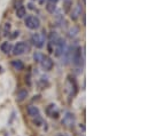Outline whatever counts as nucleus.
Returning <instances> with one entry per match:
<instances>
[{
  "mask_svg": "<svg viewBox=\"0 0 148 136\" xmlns=\"http://www.w3.org/2000/svg\"><path fill=\"white\" fill-rule=\"evenodd\" d=\"M71 61L75 67L79 68L83 65V57H82V47H73L71 49Z\"/></svg>",
  "mask_w": 148,
  "mask_h": 136,
  "instance_id": "nucleus-1",
  "label": "nucleus"
},
{
  "mask_svg": "<svg viewBox=\"0 0 148 136\" xmlns=\"http://www.w3.org/2000/svg\"><path fill=\"white\" fill-rule=\"evenodd\" d=\"M77 90H78V86H77V82H76L75 78H71V75H69L68 80L66 82V92L68 93L69 97H74L77 94Z\"/></svg>",
  "mask_w": 148,
  "mask_h": 136,
  "instance_id": "nucleus-2",
  "label": "nucleus"
},
{
  "mask_svg": "<svg viewBox=\"0 0 148 136\" xmlns=\"http://www.w3.org/2000/svg\"><path fill=\"white\" fill-rule=\"evenodd\" d=\"M12 50H13V54L17 56V55H22V54L30 52V46H29V44L22 41V42H17Z\"/></svg>",
  "mask_w": 148,
  "mask_h": 136,
  "instance_id": "nucleus-3",
  "label": "nucleus"
},
{
  "mask_svg": "<svg viewBox=\"0 0 148 136\" xmlns=\"http://www.w3.org/2000/svg\"><path fill=\"white\" fill-rule=\"evenodd\" d=\"M24 23H25V27L29 28V29H31V30H37V29H39V27H40L39 18L36 17V16H32V15L27 16Z\"/></svg>",
  "mask_w": 148,
  "mask_h": 136,
  "instance_id": "nucleus-4",
  "label": "nucleus"
},
{
  "mask_svg": "<svg viewBox=\"0 0 148 136\" xmlns=\"http://www.w3.org/2000/svg\"><path fill=\"white\" fill-rule=\"evenodd\" d=\"M54 46H55L54 54H55V56H56V57H60V56L63 54V52L67 49V44H66V40H63L62 38H60V39L58 40V42H56Z\"/></svg>",
  "mask_w": 148,
  "mask_h": 136,
  "instance_id": "nucleus-5",
  "label": "nucleus"
},
{
  "mask_svg": "<svg viewBox=\"0 0 148 136\" xmlns=\"http://www.w3.org/2000/svg\"><path fill=\"white\" fill-rule=\"evenodd\" d=\"M62 124H63L66 127H68V128H73L75 126V124H76V118H75L74 113L67 112L66 116H64L63 119H62Z\"/></svg>",
  "mask_w": 148,
  "mask_h": 136,
  "instance_id": "nucleus-6",
  "label": "nucleus"
},
{
  "mask_svg": "<svg viewBox=\"0 0 148 136\" xmlns=\"http://www.w3.org/2000/svg\"><path fill=\"white\" fill-rule=\"evenodd\" d=\"M31 41L35 47L37 48H42L45 45V37L40 33H34L31 37Z\"/></svg>",
  "mask_w": 148,
  "mask_h": 136,
  "instance_id": "nucleus-7",
  "label": "nucleus"
},
{
  "mask_svg": "<svg viewBox=\"0 0 148 136\" xmlns=\"http://www.w3.org/2000/svg\"><path fill=\"white\" fill-rule=\"evenodd\" d=\"M69 13H70V18H71L73 21H77V20L79 18V16L82 15V13H83V8H82L80 2H78Z\"/></svg>",
  "mask_w": 148,
  "mask_h": 136,
  "instance_id": "nucleus-8",
  "label": "nucleus"
},
{
  "mask_svg": "<svg viewBox=\"0 0 148 136\" xmlns=\"http://www.w3.org/2000/svg\"><path fill=\"white\" fill-rule=\"evenodd\" d=\"M40 64H41V68L44 69L45 71H51L53 69V65H54L53 60L51 57H48V56H42V58L40 61Z\"/></svg>",
  "mask_w": 148,
  "mask_h": 136,
  "instance_id": "nucleus-9",
  "label": "nucleus"
},
{
  "mask_svg": "<svg viewBox=\"0 0 148 136\" xmlns=\"http://www.w3.org/2000/svg\"><path fill=\"white\" fill-rule=\"evenodd\" d=\"M47 114L51 117V118H58L59 117V110H58V107H56V105L55 104H51V105H48L47 106Z\"/></svg>",
  "mask_w": 148,
  "mask_h": 136,
  "instance_id": "nucleus-10",
  "label": "nucleus"
},
{
  "mask_svg": "<svg viewBox=\"0 0 148 136\" xmlns=\"http://www.w3.org/2000/svg\"><path fill=\"white\" fill-rule=\"evenodd\" d=\"M27 112H28V114H29L30 117H32V118H35V117H37V116L40 114V113H39V109H38L37 106H35V105H29L28 109H27Z\"/></svg>",
  "mask_w": 148,
  "mask_h": 136,
  "instance_id": "nucleus-11",
  "label": "nucleus"
},
{
  "mask_svg": "<svg viewBox=\"0 0 148 136\" xmlns=\"http://www.w3.org/2000/svg\"><path fill=\"white\" fill-rule=\"evenodd\" d=\"M0 49H1L2 53H5V54H9V53L12 52V49H13V46H12L10 42L5 41V42H2V44L0 45Z\"/></svg>",
  "mask_w": 148,
  "mask_h": 136,
  "instance_id": "nucleus-12",
  "label": "nucleus"
},
{
  "mask_svg": "<svg viewBox=\"0 0 148 136\" xmlns=\"http://www.w3.org/2000/svg\"><path fill=\"white\" fill-rule=\"evenodd\" d=\"M28 97V90L27 89H20L16 94V101L17 102H22Z\"/></svg>",
  "mask_w": 148,
  "mask_h": 136,
  "instance_id": "nucleus-13",
  "label": "nucleus"
},
{
  "mask_svg": "<svg viewBox=\"0 0 148 136\" xmlns=\"http://www.w3.org/2000/svg\"><path fill=\"white\" fill-rule=\"evenodd\" d=\"M60 39V35L56 33L55 31H52L51 33L48 34V40L51 42V45H55L58 42V40Z\"/></svg>",
  "mask_w": 148,
  "mask_h": 136,
  "instance_id": "nucleus-14",
  "label": "nucleus"
},
{
  "mask_svg": "<svg viewBox=\"0 0 148 136\" xmlns=\"http://www.w3.org/2000/svg\"><path fill=\"white\" fill-rule=\"evenodd\" d=\"M25 15H27V9L24 6H20L16 8V16L18 18H24Z\"/></svg>",
  "mask_w": 148,
  "mask_h": 136,
  "instance_id": "nucleus-15",
  "label": "nucleus"
},
{
  "mask_svg": "<svg viewBox=\"0 0 148 136\" xmlns=\"http://www.w3.org/2000/svg\"><path fill=\"white\" fill-rule=\"evenodd\" d=\"M12 67L14 68V70H17V71H21L24 69V64L22 61L20 60H15V61H12Z\"/></svg>",
  "mask_w": 148,
  "mask_h": 136,
  "instance_id": "nucleus-16",
  "label": "nucleus"
},
{
  "mask_svg": "<svg viewBox=\"0 0 148 136\" xmlns=\"http://www.w3.org/2000/svg\"><path fill=\"white\" fill-rule=\"evenodd\" d=\"M78 33H79V28H78L77 25H73V27L68 30V37L71 38V39L75 38Z\"/></svg>",
  "mask_w": 148,
  "mask_h": 136,
  "instance_id": "nucleus-17",
  "label": "nucleus"
},
{
  "mask_svg": "<svg viewBox=\"0 0 148 136\" xmlns=\"http://www.w3.org/2000/svg\"><path fill=\"white\" fill-rule=\"evenodd\" d=\"M71 8H73V1L71 0H64V2H63V12L67 14V13H69L71 10Z\"/></svg>",
  "mask_w": 148,
  "mask_h": 136,
  "instance_id": "nucleus-18",
  "label": "nucleus"
},
{
  "mask_svg": "<svg viewBox=\"0 0 148 136\" xmlns=\"http://www.w3.org/2000/svg\"><path fill=\"white\" fill-rule=\"evenodd\" d=\"M10 28H12L10 23H5V24H3V29H2V34H3L5 37H7V35H9V34H10Z\"/></svg>",
  "mask_w": 148,
  "mask_h": 136,
  "instance_id": "nucleus-19",
  "label": "nucleus"
},
{
  "mask_svg": "<svg viewBox=\"0 0 148 136\" xmlns=\"http://www.w3.org/2000/svg\"><path fill=\"white\" fill-rule=\"evenodd\" d=\"M46 10L51 14H54V12L56 10V3H52V2H48L46 5Z\"/></svg>",
  "mask_w": 148,
  "mask_h": 136,
  "instance_id": "nucleus-20",
  "label": "nucleus"
},
{
  "mask_svg": "<svg viewBox=\"0 0 148 136\" xmlns=\"http://www.w3.org/2000/svg\"><path fill=\"white\" fill-rule=\"evenodd\" d=\"M34 124H35L36 126H40V125L42 124V118L40 117V114L34 118Z\"/></svg>",
  "mask_w": 148,
  "mask_h": 136,
  "instance_id": "nucleus-21",
  "label": "nucleus"
},
{
  "mask_svg": "<svg viewBox=\"0 0 148 136\" xmlns=\"http://www.w3.org/2000/svg\"><path fill=\"white\" fill-rule=\"evenodd\" d=\"M42 54L41 53H39V52H36L35 54H34V60L36 61V62H40L41 61V58H42Z\"/></svg>",
  "mask_w": 148,
  "mask_h": 136,
  "instance_id": "nucleus-22",
  "label": "nucleus"
},
{
  "mask_svg": "<svg viewBox=\"0 0 148 136\" xmlns=\"http://www.w3.org/2000/svg\"><path fill=\"white\" fill-rule=\"evenodd\" d=\"M18 34H20L18 31H14L13 34H10V35H9V38H10V39H15V38H17V37H18Z\"/></svg>",
  "mask_w": 148,
  "mask_h": 136,
  "instance_id": "nucleus-23",
  "label": "nucleus"
},
{
  "mask_svg": "<svg viewBox=\"0 0 148 136\" xmlns=\"http://www.w3.org/2000/svg\"><path fill=\"white\" fill-rule=\"evenodd\" d=\"M28 7H29L30 9H35V6H34V3H31V2H30V3H28Z\"/></svg>",
  "mask_w": 148,
  "mask_h": 136,
  "instance_id": "nucleus-24",
  "label": "nucleus"
},
{
  "mask_svg": "<svg viewBox=\"0 0 148 136\" xmlns=\"http://www.w3.org/2000/svg\"><path fill=\"white\" fill-rule=\"evenodd\" d=\"M83 24H84V25L86 24V21H85V15H84V14H83Z\"/></svg>",
  "mask_w": 148,
  "mask_h": 136,
  "instance_id": "nucleus-25",
  "label": "nucleus"
},
{
  "mask_svg": "<svg viewBox=\"0 0 148 136\" xmlns=\"http://www.w3.org/2000/svg\"><path fill=\"white\" fill-rule=\"evenodd\" d=\"M48 1H49V2H52V3H56L59 0H48Z\"/></svg>",
  "mask_w": 148,
  "mask_h": 136,
  "instance_id": "nucleus-26",
  "label": "nucleus"
},
{
  "mask_svg": "<svg viewBox=\"0 0 148 136\" xmlns=\"http://www.w3.org/2000/svg\"><path fill=\"white\" fill-rule=\"evenodd\" d=\"M45 1H47V0H39V3L42 5V3H45Z\"/></svg>",
  "mask_w": 148,
  "mask_h": 136,
  "instance_id": "nucleus-27",
  "label": "nucleus"
},
{
  "mask_svg": "<svg viewBox=\"0 0 148 136\" xmlns=\"http://www.w3.org/2000/svg\"><path fill=\"white\" fill-rule=\"evenodd\" d=\"M85 1H86V0H83V2H84V5H85Z\"/></svg>",
  "mask_w": 148,
  "mask_h": 136,
  "instance_id": "nucleus-28",
  "label": "nucleus"
},
{
  "mask_svg": "<svg viewBox=\"0 0 148 136\" xmlns=\"http://www.w3.org/2000/svg\"><path fill=\"white\" fill-rule=\"evenodd\" d=\"M58 136H63V135H62V134H59V135H58Z\"/></svg>",
  "mask_w": 148,
  "mask_h": 136,
  "instance_id": "nucleus-29",
  "label": "nucleus"
}]
</instances>
